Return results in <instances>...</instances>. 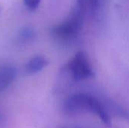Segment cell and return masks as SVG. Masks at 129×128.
Listing matches in <instances>:
<instances>
[{"label":"cell","instance_id":"cell-1","mask_svg":"<svg viewBox=\"0 0 129 128\" xmlns=\"http://www.w3.org/2000/svg\"><path fill=\"white\" fill-rule=\"evenodd\" d=\"M63 112L70 117L85 113L94 114L104 124H111V117L104 105L90 94L80 93L70 95L63 103Z\"/></svg>","mask_w":129,"mask_h":128},{"label":"cell","instance_id":"cell-2","mask_svg":"<svg viewBox=\"0 0 129 128\" xmlns=\"http://www.w3.org/2000/svg\"><path fill=\"white\" fill-rule=\"evenodd\" d=\"M82 11L76 6L71 16L63 23L54 26L51 32L53 35L61 41H70L75 38L79 33L82 26Z\"/></svg>","mask_w":129,"mask_h":128},{"label":"cell","instance_id":"cell-3","mask_svg":"<svg viewBox=\"0 0 129 128\" xmlns=\"http://www.w3.org/2000/svg\"><path fill=\"white\" fill-rule=\"evenodd\" d=\"M67 69L73 78L76 81L90 78L94 75L88 58L82 51H79L75 54L73 59L69 62Z\"/></svg>","mask_w":129,"mask_h":128},{"label":"cell","instance_id":"cell-4","mask_svg":"<svg viewBox=\"0 0 129 128\" xmlns=\"http://www.w3.org/2000/svg\"><path fill=\"white\" fill-rule=\"evenodd\" d=\"M17 69L12 64H5L0 66V92L9 87L15 80Z\"/></svg>","mask_w":129,"mask_h":128},{"label":"cell","instance_id":"cell-5","mask_svg":"<svg viewBox=\"0 0 129 128\" xmlns=\"http://www.w3.org/2000/svg\"><path fill=\"white\" fill-rule=\"evenodd\" d=\"M48 64V60L42 55L32 57L25 66V71L28 75H33L41 72Z\"/></svg>","mask_w":129,"mask_h":128},{"label":"cell","instance_id":"cell-6","mask_svg":"<svg viewBox=\"0 0 129 128\" xmlns=\"http://www.w3.org/2000/svg\"><path fill=\"white\" fill-rule=\"evenodd\" d=\"M36 37L35 31L31 26H24L18 32L17 41L22 45L32 42Z\"/></svg>","mask_w":129,"mask_h":128},{"label":"cell","instance_id":"cell-7","mask_svg":"<svg viewBox=\"0 0 129 128\" xmlns=\"http://www.w3.org/2000/svg\"><path fill=\"white\" fill-rule=\"evenodd\" d=\"M86 2H88V8H89L91 14L93 16L95 15L99 8L100 0H86Z\"/></svg>","mask_w":129,"mask_h":128},{"label":"cell","instance_id":"cell-8","mask_svg":"<svg viewBox=\"0 0 129 128\" xmlns=\"http://www.w3.org/2000/svg\"><path fill=\"white\" fill-rule=\"evenodd\" d=\"M24 5L30 11H35L39 6L41 0H23Z\"/></svg>","mask_w":129,"mask_h":128},{"label":"cell","instance_id":"cell-9","mask_svg":"<svg viewBox=\"0 0 129 128\" xmlns=\"http://www.w3.org/2000/svg\"><path fill=\"white\" fill-rule=\"evenodd\" d=\"M4 122H5V116L2 114V112L0 111V127L4 124Z\"/></svg>","mask_w":129,"mask_h":128}]
</instances>
